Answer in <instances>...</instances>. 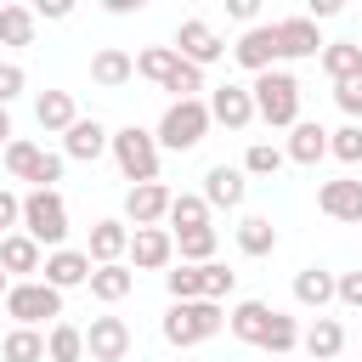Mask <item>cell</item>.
I'll use <instances>...</instances> for the list:
<instances>
[{"label":"cell","mask_w":362,"mask_h":362,"mask_svg":"<svg viewBox=\"0 0 362 362\" xmlns=\"http://www.w3.org/2000/svg\"><path fill=\"white\" fill-rule=\"evenodd\" d=\"M164 288H170V300H204V266H170L164 272Z\"/></svg>","instance_id":"37"},{"label":"cell","mask_w":362,"mask_h":362,"mask_svg":"<svg viewBox=\"0 0 362 362\" xmlns=\"http://www.w3.org/2000/svg\"><path fill=\"white\" fill-rule=\"evenodd\" d=\"M272 28H277V51H283L288 62H300V57H322V45H328L305 11H300V17H277Z\"/></svg>","instance_id":"15"},{"label":"cell","mask_w":362,"mask_h":362,"mask_svg":"<svg viewBox=\"0 0 362 362\" xmlns=\"http://www.w3.org/2000/svg\"><path fill=\"white\" fill-rule=\"evenodd\" d=\"M34 124L45 136H68L79 124V107H74V90H40L34 96Z\"/></svg>","instance_id":"17"},{"label":"cell","mask_w":362,"mask_h":362,"mask_svg":"<svg viewBox=\"0 0 362 362\" xmlns=\"http://www.w3.org/2000/svg\"><path fill=\"white\" fill-rule=\"evenodd\" d=\"M34 17H45V23H62V17H74V6L68 0H40V11Z\"/></svg>","instance_id":"46"},{"label":"cell","mask_w":362,"mask_h":362,"mask_svg":"<svg viewBox=\"0 0 362 362\" xmlns=\"http://www.w3.org/2000/svg\"><path fill=\"white\" fill-rule=\"evenodd\" d=\"M288 164H305V170H317L322 158H328V130L317 124V119H300L294 130H288Z\"/></svg>","instance_id":"22"},{"label":"cell","mask_w":362,"mask_h":362,"mask_svg":"<svg viewBox=\"0 0 362 362\" xmlns=\"http://www.w3.org/2000/svg\"><path fill=\"white\" fill-rule=\"evenodd\" d=\"M334 294H339V277H334L328 266H300V272H294V300H300L305 311L322 317V311L334 305Z\"/></svg>","instance_id":"20"},{"label":"cell","mask_w":362,"mask_h":362,"mask_svg":"<svg viewBox=\"0 0 362 362\" xmlns=\"http://www.w3.org/2000/svg\"><path fill=\"white\" fill-rule=\"evenodd\" d=\"M226 17H238V23L255 28V23H260V6H255V0H226Z\"/></svg>","instance_id":"45"},{"label":"cell","mask_w":362,"mask_h":362,"mask_svg":"<svg viewBox=\"0 0 362 362\" xmlns=\"http://www.w3.org/2000/svg\"><path fill=\"white\" fill-rule=\"evenodd\" d=\"M305 17H311V23H328V17H339V0H311Z\"/></svg>","instance_id":"47"},{"label":"cell","mask_w":362,"mask_h":362,"mask_svg":"<svg viewBox=\"0 0 362 362\" xmlns=\"http://www.w3.org/2000/svg\"><path fill=\"white\" fill-rule=\"evenodd\" d=\"M90 272H96V266H90V255H85V249H51L40 277H45L51 288H85V283H90Z\"/></svg>","instance_id":"19"},{"label":"cell","mask_w":362,"mask_h":362,"mask_svg":"<svg viewBox=\"0 0 362 362\" xmlns=\"http://www.w3.org/2000/svg\"><path fill=\"white\" fill-rule=\"evenodd\" d=\"M328 158H339V164H362V124H339V130H328Z\"/></svg>","instance_id":"39"},{"label":"cell","mask_w":362,"mask_h":362,"mask_svg":"<svg viewBox=\"0 0 362 362\" xmlns=\"http://www.w3.org/2000/svg\"><path fill=\"white\" fill-rule=\"evenodd\" d=\"M209 204H204V192H175V204H170V238H181V232H198V226H209Z\"/></svg>","instance_id":"29"},{"label":"cell","mask_w":362,"mask_h":362,"mask_svg":"<svg viewBox=\"0 0 362 362\" xmlns=\"http://www.w3.org/2000/svg\"><path fill=\"white\" fill-rule=\"evenodd\" d=\"M85 255H90V266H119V260L130 255V226H124V221H96Z\"/></svg>","instance_id":"21"},{"label":"cell","mask_w":362,"mask_h":362,"mask_svg":"<svg viewBox=\"0 0 362 362\" xmlns=\"http://www.w3.org/2000/svg\"><path fill=\"white\" fill-rule=\"evenodd\" d=\"M175 68H181V51H175V45H147V51H136V74L153 79L158 90L175 79Z\"/></svg>","instance_id":"30"},{"label":"cell","mask_w":362,"mask_h":362,"mask_svg":"<svg viewBox=\"0 0 362 362\" xmlns=\"http://www.w3.org/2000/svg\"><path fill=\"white\" fill-rule=\"evenodd\" d=\"M204 102H209V119L226 124V130H249V124L260 119V113H255V90H249V85H232V79L215 85Z\"/></svg>","instance_id":"11"},{"label":"cell","mask_w":362,"mask_h":362,"mask_svg":"<svg viewBox=\"0 0 362 362\" xmlns=\"http://www.w3.org/2000/svg\"><path fill=\"white\" fill-rule=\"evenodd\" d=\"M243 198H249L243 164H209V175H204V204H209V209H243Z\"/></svg>","instance_id":"14"},{"label":"cell","mask_w":362,"mask_h":362,"mask_svg":"<svg viewBox=\"0 0 362 362\" xmlns=\"http://www.w3.org/2000/svg\"><path fill=\"white\" fill-rule=\"evenodd\" d=\"M283 164H288V153L272 147V141H249V147H243V175H255V181H272Z\"/></svg>","instance_id":"34"},{"label":"cell","mask_w":362,"mask_h":362,"mask_svg":"<svg viewBox=\"0 0 362 362\" xmlns=\"http://www.w3.org/2000/svg\"><path fill=\"white\" fill-rule=\"evenodd\" d=\"M0 272H6L11 283H28L34 272H45V249H40L28 232H11V238H0Z\"/></svg>","instance_id":"16"},{"label":"cell","mask_w":362,"mask_h":362,"mask_svg":"<svg viewBox=\"0 0 362 362\" xmlns=\"http://www.w3.org/2000/svg\"><path fill=\"white\" fill-rule=\"evenodd\" d=\"M232 62H238V68H249L255 79H260V74H272V68L283 62V51H277V28H272V23L243 28V34H238V45H232Z\"/></svg>","instance_id":"8"},{"label":"cell","mask_w":362,"mask_h":362,"mask_svg":"<svg viewBox=\"0 0 362 362\" xmlns=\"http://www.w3.org/2000/svg\"><path fill=\"white\" fill-rule=\"evenodd\" d=\"M11 232H23V198L0 187V238H11Z\"/></svg>","instance_id":"43"},{"label":"cell","mask_w":362,"mask_h":362,"mask_svg":"<svg viewBox=\"0 0 362 362\" xmlns=\"http://www.w3.org/2000/svg\"><path fill=\"white\" fill-rule=\"evenodd\" d=\"M238 249H243L249 260L272 255V249H277V226H272V215H243V221H238Z\"/></svg>","instance_id":"31"},{"label":"cell","mask_w":362,"mask_h":362,"mask_svg":"<svg viewBox=\"0 0 362 362\" xmlns=\"http://www.w3.org/2000/svg\"><path fill=\"white\" fill-rule=\"evenodd\" d=\"M170 204H175V192L164 187V181H147V187H130L124 192V226H164L170 221Z\"/></svg>","instance_id":"12"},{"label":"cell","mask_w":362,"mask_h":362,"mask_svg":"<svg viewBox=\"0 0 362 362\" xmlns=\"http://www.w3.org/2000/svg\"><path fill=\"white\" fill-rule=\"evenodd\" d=\"M40 153H45V147H34L28 136H17V141H11L6 153H0V164H6V170H11L17 181H28V175H34V164H40Z\"/></svg>","instance_id":"38"},{"label":"cell","mask_w":362,"mask_h":362,"mask_svg":"<svg viewBox=\"0 0 362 362\" xmlns=\"http://www.w3.org/2000/svg\"><path fill=\"white\" fill-rule=\"evenodd\" d=\"M300 334H305V328H300L288 311H277V317H272V328H266V339H260V351L288 362V351H300Z\"/></svg>","instance_id":"35"},{"label":"cell","mask_w":362,"mask_h":362,"mask_svg":"<svg viewBox=\"0 0 362 362\" xmlns=\"http://www.w3.org/2000/svg\"><path fill=\"white\" fill-rule=\"evenodd\" d=\"M23 90H28V74H23V62H0V107H11Z\"/></svg>","instance_id":"42"},{"label":"cell","mask_w":362,"mask_h":362,"mask_svg":"<svg viewBox=\"0 0 362 362\" xmlns=\"http://www.w3.org/2000/svg\"><path fill=\"white\" fill-rule=\"evenodd\" d=\"M45 362H85V328L79 322H51L45 328Z\"/></svg>","instance_id":"28"},{"label":"cell","mask_w":362,"mask_h":362,"mask_svg":"<svg viewBox=\"0 0 362 362\" xmlns=\"http://www.w3.org/2000/svg\"><path fill=\"white\" fill-rule=\"evenodd\" d=\"M317 209L328 221H345V226H362V181L356 175H334L317 187Z\"/></svg>","instance_id":"13"},{"label":"cell","mask_w":362,"mask_h":362,"mask_svg":"<svg viewBox=\"0 0 362 362\" xmlns=\"http://www.w3.org/2000/svg\"><path fill=\"white\" fill-rule=\"evenodd\" d=\"M85 288H90L102 305H119V300H130V288H136V272H130L124 260H119V266H96Z\"/></svg>","instance_id":"26"},{"label":"cell","mask_w":362,"mask_h":362,"mask_svg":"<svg viewBox=\"0 0 362 362\" xmlns=\"http://www.w3.org/2000/svg\"><path fill=\"white\" fill-rule=\"evenodd\" d=\"M0 362H45V334L40 328H11L0 339Z\"/></svg>","instance_id":"33"},{"label":"cell","mask_w":362,"mask_h":362,"mask_svg":"<svg viewBox=\"0 0 362 362\" xmlns=\"http://www.w3.org/2000/svg\"><path fill=\"white\" fill-rule=\"evenodd\" d=\"M6 294H11V277H6V272H0V300H6Z\"/></svg>","instance_id":"49"},{"label":"cell","mask_w":362,"mask_h":362,"mask_svg":"<svg viewBox=\"0 0 362 362\" xmlns=\"http://www.w3.org/2000/svg\"><path fill=\"white\" fill-rule=\"evenodd\" d=\"M17 141V130H11V107H0V153Z\"/></svg>","instance_id":"48"},{"label":"cell","mask_w":362,"mask_h":362,"mask_svg":"<svg viewBox=\"0 0 362 362\" xmlns=\"http://www.w3.org/2000/svg\"><path fill=\"white\" fill-rule=\"evenodd\" d=\"M317 62H322V74H328L334 85H345V79L362 74V45H356V40H328Z\"/></svg>","instance_id":"27"},{"label":"cell","mask_w":362,"mask_h":362,"mask_svg":"<svg viewBox=\"0 0 362 362\" xmlns=\"http://www.w3.org/2000/svg\"><path fill=\"white\" fill-rule=\"evenodd\" d=\"M232 288H238V272H226L221 260H209V266H204V300H215V305H221Z\"/></svg>","instance_id":"40"},{"label":"cell","mask_w":362,"mask_h":362,"mask_svg":"<svg viewBox=\"0 0 362 362\" xmlns=\"http://www.w3.org/2000/svg\"><path fill=\"white\" fill-rule=\"evenodd\" d=\"M334 102H339L345 124H362V74H356V79H345V85H334Z\"/></svg>","instance_id":"41"},{"label":"cell","mask_w":362,"mask_h":362,"mask_svg":"<svg viewBox=\"0 0 362 362\" xmlns=\"http://www.w3.org/2000/svg\"><path fill=\"white\" fill-rule=\"evenodd\" d=\"M272 317H277V305H266V300H238V305L226 311V328H232L243 345H260L266 328H272Z\"/></svg>","instance_id":"23"},{"label":"cell","mask_w":362,"mask_h":362,"mask_svg":"<svg viewBox=\"0 0 362 362\" xmlns=\"http://www.w3.org/2000/svg\"><path fill=\"white\" fill-rule=\"evenodd\" d=\"M175 51H181L192 68H215V62L226 57V40H221L204 17H181V23H175Z\"/></svg>","instance_id":"7"},{"label":"cell","mask_w":362,"mask_h":362,"mask_svg":"<svg viewBox=\"0 0 362 362\" xmlns=\"http://www.w3.org/2000/svg\"><path fill=\"white\" fill-rule=\"evenodd\" d=\"M0 305H6V317H11V328H40L45 317H51V322H62V288H51L45 277H28V283H11V294H6Z\"/></svg>","instance_id":"6"},{"label":"cell","mask_w":362,"mask_h":362,"mask_svg":"<svg viewBox=\"0 0 362 362\" xmlns=\"http://www.w3.org/2000/svg\"><path fill=\"white\" fill-rule=\"evenodd\" d=\"M300 351H305L311 362H339V351H345V328H339V317H317V322L300 334Z\"/></svg>","instance_id":"25"},{"label":"cell","mask_w":362,"mask_h":362,"mask_svg":"<svg viewBox=\"0 0 362 362\" xmlns=\"http://www.w3.org/2000/svg\"><path fill=\"white\" fill-rule=\"evenodd\" d=\"M124 266H130V272H170V266H175V238H170V226H141V232H130Z\"/></svg>","instance_id":"9"},{"label":"cell","mask_w":362,"mask_h":362,"mask_svg":"<svg viewBox=\"0 0 362 362\" xmlns=\"http://www.w3.org/2000/svg\"><path fill=\"white\" fill-rule=\"evenodd\" d=\"M34 28H40L34 6H17V0L0 6V45H34Z\"/></svg>","instance_id":"32"},{"label":"cell","mask_w":362,"mask_h":362,"mask_svg":"<svg viewBox=\"0 0 362 362\" xmlns=\"http://www.w3.org/2000/svg\"><path fill=\"white\" fill-rule=\"evenodd\" d=\"M130 345H136V334H130L124 317H90V328H85V356L90 362H124Z\"/></svg>","instance_id":"10"},{"label":"cell","mask_w":362,"mask_h":362,"mask_svg":"<svg viewBox=\"0 0 362 362\" xmlns=\"http://www.w3.org/2000/svg\"><path fill=\"white\" fill-rule=\"evenodd\" d=\"M272 362H283V356H272Z\"/></svg>","instance_id":"50"},{"label":"cell","mask_w":362,"mask_h":362,"mask_svg":"<svg viewBox=\"0 0 362 362\" xmlns=\"http://www.w3.org/2000/svg\"><path fill=\"white\" fill-rule=\"evenodd\" d=\"M107 147H113V130H107L102 119H79V124L62 136V158H79V164H96Z\"/></svg>","instance_id":"18"},{"label":"cell","mask_w":362,"mask_h":362,"mask_svg":"<svg viewBox=\"0 0 362 362\" xmlns=\"http://www.w3.org/2000/svg\"><path fill=\"white\" fill-rule=\"evenodd\" d=\"M334 300L351 305V311H362V272H339V294Z\"/></svg>","instance_id":"44"},{"label":"cell","mask_w":362,"mask_h":362,"mask_svg":"<svg viewBox=\"0 0 362 362\" xmlns=\"http://www.w3.org/2000/svg\"><path fill=\"white\" fill-rule=\"evenodd\" d=\"M107 153H113V164H119V175H124L130 187L158 181V158H164V147H158V136H153V130H141V124H119Z\"/></svg>","instance_id":"2"},{"label":"cell","mask_w":362,"mask_h":362,"mask_svg":"<svg viewBox=\"0 0 362 362\" xmlns=\"http://www.w3.org/2000/svg\"><path fill=\"white\" fill-rule=\"evenodd\" d=\"M215 243H221V232H215V226H198V232H181V238H175V255H181L187 266H209V260H215Z\"/></svg>","instance_id":"36"},{"label":"cell","mask_w":362,"mask_h":362,"mask_svg":"<svg viewBox=\"0 0 362 362\" xmlns=\"http://www.w3.org/2000/svg\"><path fill=\"white\" fill-rule=\"evenodd\" d=\"M136 79V57L130 51H119V45H102L96 57H90V85H102V90H119V85H130Z\"/></svg>","instance_id":"24"},{"label":"cell","mask_w":362,"mask_h":362,"mask_svg":"<svg viewBox=\"0 0 362 362\" xmlns=\"http://www.w3.org/2000/svg\"><path fill=\"white\" fill-rule=\"evenodd\" d=\"M158 328H164V339L175 351H192V345H204V339H215L226 328V311L215 300H170V311H164Z\"/></svg>","instance_id":"1"},{"label":"cell","mask_w":362,"mask_h":362,"mask_svg":"<svg viewBox=\"0 0 362 362\" xmlns=\"http://www.w3.org/2000/svg\"><path fill=\"white\" fill-rule=\"evenodd\" d=\"M249 90H255V113H260L272 130H294V124H300V79H294L288 68L260 74Z\"/></svg>","instance_id":"3"},{"label":"cell","mask_w":362,"mask_h":362,"mask_svg":"<svg viewBox=\"0 0 362 362\" xmlns=\"http://www.w3.org/2000/svg\"><path fill=\"white\" fill-rule=\"evenodd\" d=\"M23 232L40 249H68V204L62 192H23Z\"/></svg>","instance_id":"5"},{"label":"cell","mask_w":362,"mask_h":362,"mask_svg":"<svg viewBox=\"0 0 362 362\" xmlns=\"http://www.w3.org/2000/svg\"><path fill=\"white\" fill-rule=\"evenodd\" d=\"M209 124H215V119H209V102L192 96V102H170V107L158 113V130H153V136H158L164 153H192V147L209 136Z\"/></svg>","instance_id":"4"}]
</instances>
